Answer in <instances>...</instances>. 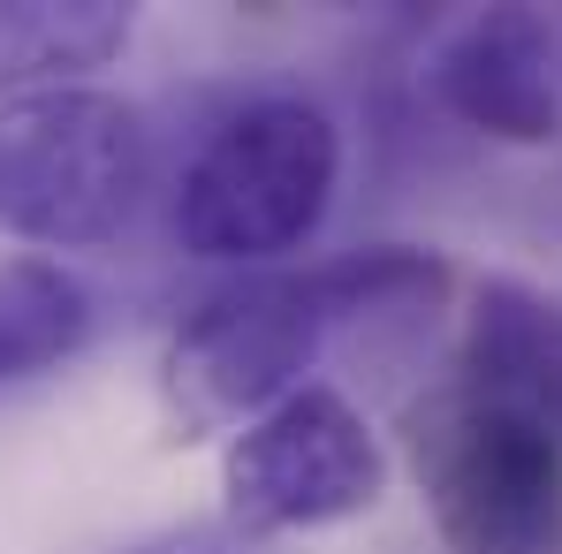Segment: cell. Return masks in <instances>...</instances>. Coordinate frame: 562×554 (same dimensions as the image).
I'll return each instance as SVG.
<instances>
[{"instance_id":"7a4b0ae2","label":"cell","mask_w":562,"mask_h":554,"mask_svg":"<svg viewBox=\"0 0 562 554\" xmlns=\"http://www.w3.org/2000/svg\"><path fill=\"white\" fill-rule=\"evenodd\" d=\"M403 456L449 554H562V449L471 380L403 403Z\"/></svg>"},{"instance_id":"30bf717a","label":"cell","mask_w":562,"mask_h":554,"mask_svg":"<svg viewBox=\"0 0 562 554\" xmlns=\"http://www.w3.org/2000/svg\"><path fill=\"white\" fill-rule=\"evenodd\" d=\"M92 335V289L61 259L15 251L0 259V387L69 365Z\"/></svg>"},{"instance_id":"5b68a950","label":"cell","mask_w":562,"mask_h":554,"mask_svg":"<svg viewBox=\"0 0 562 554\" xmlns=\"http://www.w3.org/2000/svg\"><path fill=\"white\" fill-rule=\"evenodd\" d=\"M221 494H228V524L244 540L319 532V524L366 517L387 494V456H380L373 426L350 410V395L312 380L228 441Z\"/></svg>"},{"instance_id":"52a82bcc","label":"cell","mask_w":562,"mask_h":554,"mask_svg":"<svg viewBox=\"0 0 562 554\" xmlns=\"http://www.w3.org/2000/svg\"><path fill=\"white\" fill-rule=\"evenodd\" d=\"M457 380H471L486 403L517 410L562 449V296L517 274H486L464 312Z\"/></svg>"},{"instance_id":"6da1fadb","label":"cell","mask_w":562,"mask_h":554,"mask_svg":"<svg viewBox=\"0 0 562 554\" xmlns=\"http://www.w3.org/2000/svg\"><path fill=\"white\" fill-rule=\"evenodd\" d=\"M342 129L296 92L236 106L176 183V236L190 259L267 274L335 205Z\"/></svg>"},{"instance_id":"3957f363","label":"cell","mask_w":562,"mask_h":554,"mask_svg":"<svg viewBox=\"0 0 562 554\" xmlns=\"http://www.w3.org/2000/svg\"><path fill=\"white\" fill-rule=\"evenodd\" d=\"M153 190V129L130 99L69 92L0 99V228L46 251L114 244Z\"/></svg>"},{"instance_id":"ba28073f","label":"cell","mask_w":562,"mask_h":554,"mask_svg":"<svg viewBox=\"0 0 562 554\" xmlns=\"http://www.w3.org/2000/svg\"><path fill=\"white\" fill-rule=\"evenodd\" d=\"M137 31L130 0H0V99L69 92Z\"/></svg>"},{"instance_id":"277c9868","label":"cell","mask_w":562,"mask_h":554,"mask_svg":"<svg viewBox=\"0 0 562 554\" xmlns=\"http://www.w3.org/2000/svg\"><path fill=\"white\" fill-rule=\"evenodd\" d=\"M327 342H335V304L319 267H267V274L221 281L183 312L160 365L176 441L267 418L296 387H312L304 372L327 358Z\"/></svg>"},{"instance_id":"9c48e42d","label":"cell","mask_w":562,"mask_h":554,"mask_svg":"<svg viewBox=\"0 0 562 554\" xmlns=\"http://www.w3.org/2000/svg\"><path fill=\"white\" fill-rule=\"evenodd\" d=\"M327 304H335V342H411L441 319L449 304V259L418 251V244H366L319 267Z\"/></svg>"},{"instance_id":"8992f818","label":"cell","mask_w":562,"mask_h":554,"mask_svg":"<svg viewBox=\"0 0 562 554\" xmlns=\"http://www.w3.org/2000/svg\"><path fill=\"white\" fill-rule=\"evenodd\" d=\"M434 99L494 145L562 137V31L540 8H479L434 54Z\"/></svg>"},{"instance_id":"8fae6325","label":"cell","mask_w":562,"mask_h":554,"mask_svg":"<svg viewBox=\"0 0 562 554\" xmlns=\"http://www.w3.org/2000/svg\"><path fill=\"white\" fill-rule=\"evenodd\" d=\"M114 554H236V532L221 524H176V532H153V540H130Z\"/></svg>"}]
</instances>
